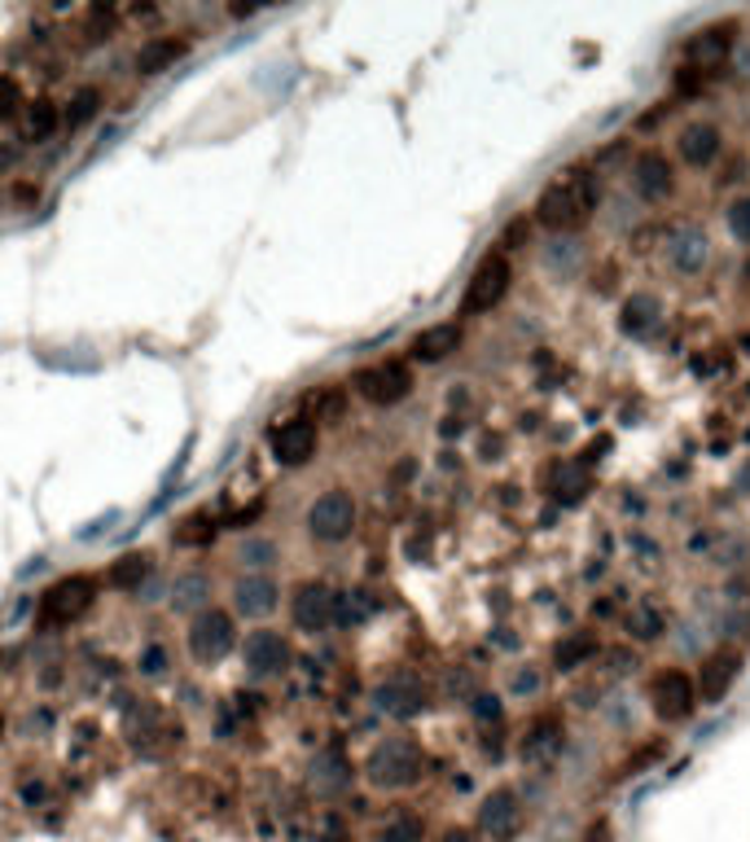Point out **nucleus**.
Here are the masks:
<instances>
[{"label": "nucleus", "mask_w": 750, "mask_h": 842, "mask_svg": "<svg viewBox=\"0 0 750 842\" xmlns=\"http://www.w3.org/2000/svg\"><path fill=\"white\" fill-rule=\"evenodd\" d=\"M597 207V185L588 171H562L540 198H536V220L549 233H571L580 229Z\"/></svg>", "instance_id": "1"}, {"label": "nucleus", "mask_w": 750, "mask_h": 842, "mask_svg": "<svg viewBox=\"0 0 750 842\" xmlns=\"http://www.w3.org/2000/svg\"><path fill=\"white\" fill-rule=\"evenodd\" d=\"M365 777L377 790H408V786H417L426 777V755L408 738H386L382 746H374V755L365 764Z\"/></svg>", "instance_id": "2"}, {"label": "nucleus", "mask_w": 750, "mask_h": 842, "mask_svg": "<svg viewBox=\"0 0 750 842\" xmlns=\"http://www.w3.org/2000/svg\"><path fill=\"white\" fill-rule=\"evenodd\" d=\"M509 286H514V264H509V255L492 251V255L470 273L465 295H461V312H465V317H483V312H492V308L509 295Z\"/></svg>", "instance_id": "3"}, {"label": "nucleus", "mask_w": 750, "mask_h": 842, "mask_svg": "<svg viewBox=\"0 0 750 842\" xmlns=\"http://www.w3.org/2000/svg\"><path fill=\"white\" fill-rule=\"evenodd\" d=\"M356 531V496L343 487H330L326 496L312 500L308 509V535L321 544H343Z\"/></svg>", "instance_id": "4"}, {"label": "nucleus", "mask_w": 750, "mask_h": 842, "mask_svg": "<svg viewBox=\"0 0 750 842\" xmlns=\"http://www.w3.org/2000/svg\"><path fill=\"white\" fill-rule=\"evenodd\" d=\"M650 707L663 724H681L698 711V685L690 672L681 667H663L654 680H650Z\"/></svg>", "instance_id": "5"}, {"label": "nucleus", "mask_w": 750, "mask_h": 842, "mask_svg": "<svg viewBox=\"0 0 750 842\" xmlns=\"http://www.w3.org/2000/svg\"><path fill=\"white\" fill-rule=\"evenodd\" d=\"M352 387H356V396H361L365 405L390 409V405H399V400L412 391V369H408L404 361H377V365L356 374Z\"/></svg>", "instance_id": "6"}, {"label": "nucleus", "mask_w": 750, "mask_h": 842, "mask_svg": "<svg viewBox=\"0 0 750 842\" xmlns=\"http://www.w3.org/2000/svg\"><path fill=\"white\" fill-rule=\"evenodd\" d=\"M238 645V623L224 610H198L189 623V654L198 663H220Z\"/></svg>", "instance_id": "7"}, {"label": "nucleus", "mask_w": 750, "mask_h": 842, "mask_svg": "<svg viewBox=\"0 0 750 842\" xmlns=\"http://www.w3.org/2000/svg\"><path fill=\"white\" fill-rule=\"evenodd\" d=\"M92 592H97V584H92L88 575H70V579L53 584V588L40 597V623H44V628L75 623V619L92 606Z\"/></svg>", "instance_id": "8"}, {"label": "nucleus", "mask_w": 750, "mask_h": 842, "mask_svg": "<svg viewBox=\"0 0 750 842\" xmlns=\"http://www.w3.org/2000/svg\"><path fill=\"white\" fill-rule=\"evenodd\" d=\"M290 614H295V628H299V632H312V636H317V632H330V628L339 623V592H334L330 584L308 579V584L295 588Z\"/></svg>", "instance_id": "9"}, {"label": "nucleus", "mask_w": 750, "mask_h": 842, "mask_svg": "<svg viewBox=\"0 0 750 842\" xmlns=\"http://www.w3.org/2000/svg\"><path fill=\"white\" fill-rule=\"evenodd\" d=\"M317 443H321V430H317V421L312 418H290L268 434V452H273V461H277V465H290V469L308 465V461L317 456Z\"/></svg>", "instance_id": "10"}, {"label": "nucleus", "mask_w": 750, "mask_h": 842, "mask_svg": "<svg viewBox=\"0 0 750 842\" xmlns=\"http://www.w3.org/2000/svg\"><path fill=\"white\" fill-rule=\"evenodd\" d=\"M374 702H377V711H386V716H395V720H412V716L426 711V685H421L412 672H395V676H386V680L377 685Z\"/></svg>", "instance_id": "11"}, {"label": "nucleus", "mask_w": 750, "mask_h": 842, "mask_svg": "<svg viewBox=\"0 0 750 842\" xmlns=\"http://www.w3.org/2000/svg\"><path fill=\"white\" fill-rule=\"evenodd\" d=\"M478 830L492 842H509L522 830V808H518V795L514 790H492L478 808Z\"/></svg>", "instance_id": "12"}, {"label": "nucleus", "mask_w": 750, "mask_h": 842, "mask_svg": "<svg viewBox=\"0 0 750 842\" xmlns=\"http://www.w3.org/2000/svg\"><path fill=\"white\" fill-rule=\"evenodd\" d=\"M242 654H246V667H251L255 676H282V672L290 667V641H286L282 632H273V628L251 632Z\"/></svg>", "instance_id": "13"}, {"label": "nucleus", "mask_w": 750, "mask_h": 842, "mask_svg": "<svg viewBox=\"0 0 750 842\" xmlns=\"http://www.w3.org/2000/svg\"><path fill=\"white\" fill-rule=\"evenodd\" d=\"M738 676H742V654H738V650H716V654H707L703 667H698V698H703V702H720V698L734 689Z\"/></svg>", "instance_id": "14"}, {"label": "nucleus", "mask_w": 750, "mask_h": 842, "mask_svg": "<svg viewBox=\"0 0 750 842\" xmlns=\"http://www.w3.org/2000/svg\"><path fill=\"white\" fill-rule=\"evenodd\" d=\"M729 48H734V26H729V22H725V26H703V31L685 44V62L712 75V70H720V66H725Z\"/></svg>", "instance_id": "15"}, {"label": "nucleus", "mask_w": 750, "mask_h": 842, "mask_svg": "<svg viewBox=\"0 0 750 842\" xmlns=\"http://www.w3.org/2000/svg\"><path fill=\"white\" fill-rule=\"evenodd\" d=\"M632 185H637V193H641V198H650V202L668 198V193L676 189L672 163H668L659 149H646V154H637V163H632Z\"/></svg>", "instance_id": "16"}, {"label": "nucleus", "mask_w": 750, "mask_h": 842, "mask_svg": "<svg viewBox=\"0 0 750 842\" xmlns=\"http://www.w3.org/2000/svg\"><path fill=\"white\" fill-rule=\"evenodd\" d=\"M681 158H685V167H712L716 158H720V149H725V136H720V128L716 123H707V119H698V123H690L685 132H681Z\"/></svg>", "instance_id": "17"}, {"label": "nucleus", "mask_w": 750, "mask_h": 842, "mask_svg": "<svg viewBox=\"0 0 750 842\" xmlns=\"http://www.w3.org/2000/svg\"><path fill=\"white\" fill-rule=\"evenodd\" d=\"M456 347H461V325H456V321H439V325L421 330L408 352H412V361H421V365H439V361H448Z\"/></svg>", "instance_id": "18"}, {"label": "nucleus", "mask_w": 750, "mask_h": 842, "mask_svg": "<svg viewBox=\"0 0 750 842\" xmlns=\"http://www.w3.org/2000/svg\"><path fill=\"white\" fill-rule=\"evenodd\" d=\"M277 584L268 579V575H246L238 588H233V606H238V614H251V619H264V614H273L277 610Z\"/></svg>", "instance_id": "19"}, {"label": "nucleus", "mask_w": 750, "mask_h": 842, "mask_svg": "<svg viewBox=\"0 0 750 842\" xmlns=\"http://www.w3.org/2000/svg\"><path fill=\"white\" fill-rule=\"evenodd\" d=\"M185 40H176V35H154L150 44H141V53H136V70L141 75H163V70H172L180 57H185Z\"/></svg>", "instance_id": "20"}, {"label": "nucleus", "mask_w": 750, "mask_h": 842, "mask_svg": "<svg viewBox=\"0 0 750 842\" xmlns=\"http://www.w3.org/2000/svg\"><path fill=\"white\" fill-rule=\"evenodd\" d=\"M558 746H562V724L549 716V720H536L531 729H527V738H522V760L527 764H544V760H553L558 755Z\"/></svg>", "instance_id": "21"}, {"label": "nucleus", "mask_w": 750, "mask_h": 842, "mask_svg": "<svg viewBox=\"0 0 750 842\" xmlns=\"http://www.w3.org/2000/svg\"><path fill=\"white\" fill-rule=\"evenodd\" d=\"M672 264H676L681 273H698V268L707 264V237H703L698 229L676 233V237H672Z\"/></svg>", "instance_id": "22"}, {"label": "nucleus", "mask_w": 750, "mask_h": 842, "mask_svg": "<svg viewBox=\"0 0 750 842\" xmlns=\"http://www.w3.org/2000/svg\"><path fill=\"white\" fill-rule=\"evenodd\" d=\"M145 575H150V557H145V553H123V557L106 570V584L128 592V588H141Z\"/></svg>", "instance_id": "23"}, {"label": "nucleus", "mask_w": 750, "mask_h": 842, "mask_svg": "<svg viewBox=\"0 0 750 842\" xmlns=\"http://www.w3.org/2000/svg\"><path fill=\"white\" fill-rule=\"evenodd\" d=\"M588 654H593V636H588V632H571V636H562V641H558L553 663H558L562 672H571V667H580Z\"/></svg>", "instance_id": "24"}, {"label": "nucleus", "mask_w": 750, "mask_h": 842, "mask_svg": "<svg viewBox=\"0 0 750 842\" xmlns=\"http://www.w3.org/2000/svg\"><path fill=\"white\" fill-rule=\"evenodd\" d=\"M654 317H659V303L650 295H637V299L624 303V330L628 334H641L646 325H654Z\"/></svg>", "instance_id": "25"}, {"label": "nucleus", "mask_w": 750, "mask_h": 842, "mask_svg": "<svg viewBox=\"0 0 750 842\" xmlns=\"http://www.w3.org/2000/svg\"><path fill=\"white\" fill-rule=\"evenodd\" d=\"M624 628H628L637 641H659V636H663V614H659L654 606H637Z\"/></svg>", "instance_id": "26"}, {"label": "nucleus", "mask_w": 750, "mask_h": 842, "mask_svg": "<svg viewBox=\"0 0 750 842\" xmlns=\"http://www.w3.org/2000/svg\"><path fill=\"white\" fill-rule=\"evenodd\" d=\"M207 592H211V584H207L202 575H185V579H176L172 601H176L180 610H194V606H202V601H207Z\"/></svg>", "instance_id": "27"}, {"label": "nucleus", "mask_w": 750, "mask_h": 842, "mask_svg": "<svg viewBox=\"0 0 750 842\" xmlns=\"http://www.w3.org/2000/svg\"><path fill=\"white\" fill-rule=\"evenodd\" d=\"M421 839H426L421 817H395V821L382 826V834H377V842H421Z\"/></svg>", "instance_id": "28"}, {"label": "nucleus", "mask_w": 750, "mask_h": 842, "mask_svg": "<svg viewBox=\"0 0 750 842\" xmlns=\"http://www.w3.org/2000/svg\"><path fill=\"white\" fill-rule=\"evenodd\" d=\"M97 106H101V92H97V88H79L75 101H70V110H66V123H70V128L88 123V119L97 114Z\"/></svg>", "instance_id": "29"}, {"label": "nucleus", "mask_w": 750, "mask_h": 842, "mask_svg": "<svg viewBox=\"0 0 750 842\" xmlns=\"http://www.w3.org/2000/svg\"><path fill=\"white\" fill-rule=\"evenodd\" d=\"M553 491H558L562 500H580V496H584L580 465H558V469H553Z\"/></svg>", "instance_id": "30"}, {"label": "nucleus", "mask_w": 750, "mask_h": 842, "mask_svg": "<svg viewBox=\"0 0 750 842\" xmlns=\"http://www.w3.org/2000/svg\"><path fill=\"white\" fill-rule=\"evenodd\" d=\"M26 128H31L35 141H44V136L57 128V110H53V101H35L31 114H26Z\"/></svg>", "instance_id": "31"}, {"label": "nucleus", "mask_w": 750, "mask_h": 842, "mask_svg": "<svg viewBox=\"0 0 750 842\" xmlns=\"http://www.w3.org/2000/svg\"><path fill=\"white\" fill-rule=\"evenodd\" d=\"M211 513H194V518H185L180 522V531H176V540L180 544H202V540H211Z\"/></svg>", "instance_id": "32"}, {"label": "nucleus", "mask_w": 750, "mask_h": 842, "mask_svg": "<svg viewBox=\"0 0 750 842\" xmlns=\"http://www.w3.org/2000/svg\"><path fill=\"white\" fill-rule=\"evenodd\" d=\"M729 229H734L738 242H747L750 246V198H738V202L729 207Z\"/></svg>", "instance_id": "33"}, {"label": "nucleus", "mask_w": 750, "mask_h": 842, "mask_svg": "<svg viewBox=\"0 0 750 842\" xmlns=\"http://www.w3.org/2000/svg\"><path fill=\"white\" fill-rule=\"evenodd\" d=\"M273 557H277V544H273V540H251V544L242 549V562H246V566H268Z\"/></svg>", "instance_id": "34"}, {"label": "nucleus", "mask_w": 750, "mask_h": 842, "mask_svg": "<svg viewBox=\"0 0 750 842\" xmlns=\"http://www.w3.org/2000/svg\"><path fill=\"white\" fill-rule=\"evenodd\" d=\"M343 413V391L339 387H326L321 400H317V421L321 418H339Z\"/></svg>", "instance_id": "35"}, {"label": "nucleus", "mask_w": 750, "mask_h": 842, "mask_svg": "<svg viewBox=\"0 0 750 842\" xmlns=\"http://www.w3.org/2000/svg\"><path fill=\"white\" fill-rule=\"evenodd\" d=\"M18 106H22V92H18V84H13V79H0V119H9Z\"/></svg>", "instance_id": "36"}, {"label": "nucleus", "mask_w": 750, "mask_h": 842, "mask_svg": "<svg viewBox=\"0 0 750 842\" xmlns=\"http://www.w3.org/2000/svg\"><path fill=\"white\" fill-rule=\"evenodd\" d=\"M584 842H615L610 821H593V826H588V834H584Z\"/></svg>", "instance_id": "37"}, {"label": "nucleus", "mask_w": 750, "mask_h": 842, "mask_svg": "<svg viewBox=\"0 0 750 842\" xmlns=\"http://www.w3.org/2000/svg\"><path fill=\"white\" fill-rule=\"evenodd\" d=\"M439 842H478V834H474V830H461V826H456V830H443V834H439Z\"/></svg>", "instance_id": "38"}, {"label": "nucleus", "mask_w": 750, "mask_h": 842, "mask_svg": "<svg viewBox=\"0 0 750 842\" xmlns=\"http://www.w3.org/2000/svg\"><path fill=\"white\" fill-rule=\"evenodd\" d=\"M145 672H163V650H150V654H145Z\"/></svg>", "instance_id": "39"}, {"label": "nucleus", "mask_w": 750, "mask_h": 842, "mask_svg": "<svg viewBox=\"0 0 750 842\" xmlns=\"http://www.w3.org/2000/svg\"><path fill=\"white\" fill-rule=\"evenodd\" d=\"M478 716H487V720H496V698H478Z\"/></svg>", "instance_id": "40"}, {"label": "nucleus", "mask_w": 750, "mask_h": 842, "mask_svg": "<svg viewBox=\"0 0 750 842\" xmlns=\"http://www.w3.org/2000/svg\"><path fill=\"white\" fill-rule=\"evenodd\" d=\"M0 733H4V716H0Z\"/></svg>", "instance_id": "41"}, {"label": "nucleus", "mask_w": 750, "mask_h": 842, "mask_svg": "<svg viewBox=\"0 0 750 842\" xmlns=\"http://www.w3.org/2000/svg\"><path fill=\"white\" fill-rule=\"evenodd\" d=\"M747 277H750V264H747Z\"/></svg>", "instance_id": "42"}]
</instances>
